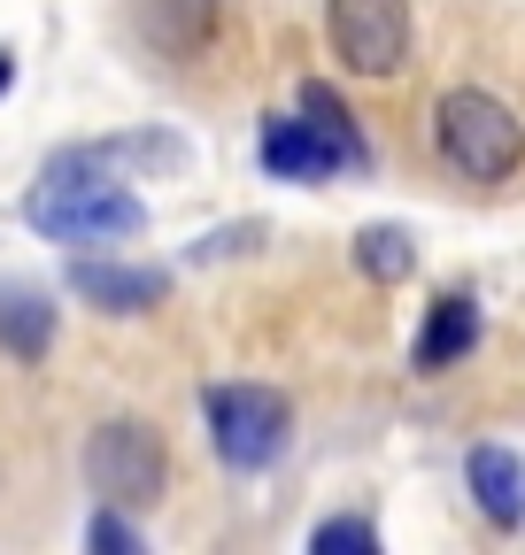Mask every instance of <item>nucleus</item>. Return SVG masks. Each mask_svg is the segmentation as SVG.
<instances>
[{
    "label": "nucleus",
    "mask_w": 525,
    "mask_h": 555,
    "mask_svg": "<svg viewBox=\"0 0 525 555\" xmlns=\"http://www.w3.org/2000/svg\"><path fill=\"white\" fill-rule=\"evenodd\" d=\"M9 86H16V54H9V47H0V93H9Z\"/></svg>",
    "instance_id": "obj_16"
},
{
    "label": "nucleus",
    "mask_w": 525,
    "mask_h": 555,
    "mask_svg": "<svg viewBox=\"0 0 525 555\" xmlns=\"http://www.w3.org/2000/svg\"><path fill=\"white\" fill-rule=\"evenodd\" d=\"M302 116L317 124V131H333V139H348V147H363V131H356V116H348V101L324 86V78H309L302 86Z\"/></svg>",
    "instance_id": "obj_14"
},
{
    "label": "nucleus",
    "mask_w": 525,
    "mask_h": 555,
    "mask_svg": "<svg viewBox=\"0 0 525 555\" xmlns=\"http://www.w3.org/2000/svg\"><path fill=\"white\" fill-rule=\"evenodd\" d=\"M309 555H386V547H379V525L363 509H341L309 532Z\"/></svg>",
    "instance_id": "obj_13"
},
{
    "label": "nucleus",
    "mask_w": 525,
    "mask_h": 555,
    "mask_svg": "<svg viewBox=\"0 0 525 555\" xmlns=\"http://www.w3.org/2000/svg\"><path fill=\"white\" fill-rule=\"evenodd\" d=\"M202 416H209V448H217L225 470L255 478L294 448V409H286L279 386H209Z\"/></svg>",
    "instance_id": "obj_3"
},
{
    "label": "nucleus",
    "mask_w": 525,
    "mask_h": 555,
    "mask_svg": "<svg viewBox=\"0 0 525 555\" xmlns=\"http://www.w3.org/2000/svg\"><path fill=\"white\" fill-rule=\"evenodd\" d=\"M24 217H31V232H47L62 247H108V240H140L148 208L131 193V178H116V163H101L93 147H62L39 170Z\"/></svg>",
    "instance_id": "obj_1"
},
{
    "label": "nucleus",
    "mask_w": 525,
    "mask_h": 555,
    "mask_svg": "<svg viewBox=\"0 0 525 555\" xmlns=\"http://www.w3.org/2000/svg\"><path fill=\"white\" fill-rule=\"evenodd\" d=\"M479 347V301L472 294H440L433 309H425V332H418V347H410V363L425 371V378H440V371H456Z\"/></svg>",
    "instance_id": "obj_8"
},
{
    "label": "nucleus",
    "mask_w": 525,
    "mask_h": 555,
    "mask_svg": "<svg viewBox=\"0 0 525 555\" xmlns=\"http://www.w3.org/2000/svg\"><path fill=\"white\" fill-rule=\"evenodd\" d=\"M433 147H440V163H448L456 178L502 185V178H517V163H525V116H517L502 93H487V86H456V93H440V108H433Z\"/></svg>",
    "instance_id": "obj_2"
},
{
    "label": "nucleus",
    "mask_w": 525,
    "mask_h": 555,
    "mask_svg": "<svg viewBox=\"0 0 525 555\" xmlns=\"http://www.w3.org/2000/svg\"><path fill=\"white\" fill-rule=\"evenodd\" d=\"M333 54L356 78H402L410 69V0H324Z\"/></svg>",
    "instance_id": "obj_5"
},
{
    "label": "nucleus",
    "mask_w": 525,
    "mask_h": 555,
    "mask_svg": "<svg viewBox=\"0 0 525 555\" xmlns=\"http://www.w3.org/2000/svg\"><path fill=\"white\" fill-rule=\"evenodd\" d=\"M356 270L379 278V286H402V278L418 270V240L402 224H363L356 232Z\"/></svg>",
    "instance_id": "obj_12"
},
{
    "label": "nucleus",
    "mask_w": 525,
    "mask_h": 555,
    "mask_svg": "<svg viewBox=\"0 0 525 555\" xmlns=\"http://www.w3.org/2000/svg\"><path fill=\"white\" fill-rule=\"evenodd\" d=\"M217 24V0H148L140 9V31L163 47V54H193Z\"/></svg>",
    "instance_id": "obj_11"
},
{
    "label": "nucleus",
    "mask_w": 525,
    "mask_h": 555,
    "mask_svg": "<svg viewBox=\"0 0 525 555\" xmlns=\"http://www.w3.org/2000/svg\"><path fill=\"white\" fill-rule=\"evenodd\" d=\"M255 163L286 178V185H324L341 170H371V147H348V139L317 131L309 116H262V139H255Z\"/></svg>",
    "instance_id": "obj_6"
},
{
    "label": "nucleus",
    "mask_w": 525,
    "mask_h": 555,
    "mask_svg": "<svg viewBox=\"0 0 525 555\" xmlns=\"http://www.w3.org/2000/svg\"><path fill=\"white\" fill-rule=\"evenodd\" d=\"M86 486L108 502V509H148L163 502L170 486V448L155 425H140V416H108V425L86 440Z\"/></svg>",
    "instance_id": "obj_4"
},
{
    "label": "nucleus",
    "mask_w": 525,
    "mask_h": 555,
    "mask_svg": "<svg viewBox=\"0 0 525 555\" xmlns=\"http://www.w3.org/2000/svg\"><path fill=\"white\" fill-rule=\"evenodd\" d=\"M464 486H472V502H479L487 525H502V532L525 525V463H517L510 448H472Z\"/></svg>",
    "instance_id": "obj_9"
},
{
    "label": "nucleus",
    "mask_w": 525,
    "mask_h": 555,
    "mask_svg": "<svg viewBox=\"0 0 525 555\" xmlns=\"http://www.w3.org/2000/svg\"><path fill=\"white\" fill-rule=\"evenodd\" d=\"M71 294L101 317H140L170 301V270L155 262H116V255H71Z\"/></svg>",
    "instance_id": "obj_7"
},
{
    "label": "nucleus",
    "mask_w": 525,
    "mask_h": 555,
    "mask_svg": "<svg viewBox=\"0 0 525 555\" xmlns=\"http://www.w3.org/2000/svg\"><path fill=\"white\" fill-rule=\"evenodd\" d=\"M86 555H148V540H140V525H131L124 509H93V525H86Z\"/></svg>",
    "instance_id": "obj_15"
},
{
    "label": "nucleus",
    "mask_w": 525,
    "mask_h": 555,
    "mask_svg": "<svg viewBox=\"0 0 525 555\" xmlns=\"http://www.w3.org/2000/svg\"><path fill=\"white\" fill-rule=\"evenodd\" d=\"M47 347H54V309H47V294H31V286H0V356L47 363Z\"/></svg>",
    "instance_id": "obj_10"
}]
</instances>
